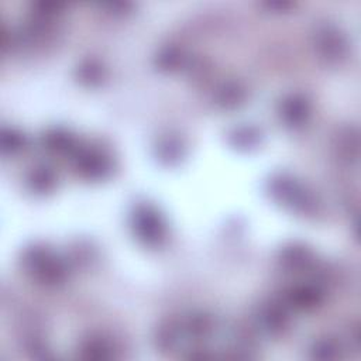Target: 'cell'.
Masks as SVG:
<instances>
[{"label": "cell", "instance_id": "obj_6", "mask_svg": "<svg viewBox=\"0 0 361 361\" xmlns=\"http://www.w3.org/2000/svg\"><path fill=\"white\" fill-rule=\"evenodd\" d=\"M257 319L259 327L268 334H279L288 326V316L281 303H268L261 307Z\"/></svg>", "mask_w": 361, "mask_h": 361}, {"label": "cell", "instance_id": "obj_12", "mask_svg": "<svg viewBox=\"0 0 361 361\" xmlns=\"http://www.w3.org/2000/svg\"><path fill=\"white\" fill-rule=\"evenodd\" d=\"M244 97V92L243 89H240L237 85H226L219 94V102L224 106V107H231L235 106L240 100H243Z\"/></svg>", "mask_w": 361, "mask_h": 361}, {"label": "cell", "instance_id": "obj_3", "mask_svg": "<svg viewBox=\"0 0 361 361\" xmlns=\"http://www.w3.org/2000/svg\"><path fill=\"white\" fill-rule=\"evenodd\" d=\"M76 168L78 171L90 179L104 178L111 168L110 157L102 148H83L76 158Z\"/></svg>", "mask_w": 361, "mask_h": 361}, {"label": "cell", "instance_id": "obj_4", "mask_svg": "<svg viewBox=\"0 0 361 361\" xmlns=\"http://www.w3.org/2000/svg\"><path fill=\"white\" fill-rule=\"evenodd\" d=\"M309 113H310V106L303 96L292 94L281 102L279 116L290 127L302 126L307 120Z\"/></svg>", "mask_w": 361, "mask_h": 361}, {"label": "cell", "instance_id": "obj_1", "mask_svg": "<svg viewBox=\"0 0 361 361\" xmlns=\"http://www.w3.org/2000/svg\"><path fill=\"white\" fill-rule=\"evenodd\" d=\"M25 262L27 269L42 283L56 285L65 278V265L47 250H31L25 257Z\"/></svg>", "mask_w": 361, "mask_h": 361}, {"label": "cell", "instance_id": "obj_13", "mask_svg": "<svg viewBox=\"0 0 361 361\" xmlns=\"http://www.w3.org/2000/svg\"><path fill=\"white\" fill-rule=\"evenodd\" d=\"M31 185L35 190H39V192L48 190L54 185V173L47 168H39L38 171L32 172Z\"/></svg>", "mask_w": 361, "mask_h": 361}, {"label": "cell", "instance_id": "obj_8", "mask_svg": "<svg viewBox=\"0 0 361 361\" xmlns=\"http://www.w3.org/2000/svg\"><path fill=\"white\" fill-rule=\"evenodd\" d=\"M79 357L86 360H104L113 357V348L110 343L102 337H92L85 340L79 348Z\"/></svg>", "mask_w": 361, "mask_h": 361}, {"label": "cell", "instance_id": "obj_11", "mask_svg": "<svg viewBox=\"0 0 361 361\" xmlns=\"http://www.w3.org/2000/svg\"><path fill=\"white\" fill-rule=\"evenodd\" d=\"M310 353L313 358L330 360L337 355V344L330 338H322L313 344Z\"/></svg>", "mask_w": 361, "mask_h": 361}, {"label": "cell", "instance_id": "obj_2", "mask_svg": "<svg viewBox=\"0 0 361 361\" xmlns=\"http://www.w3.org/2000/svg\"><path fill=\"white\" fill-rule=\"evenodd\" d=\"M133 227L138 238L148 245H159L165 240V224L151 206H140L134 212Z\"/></svg>", "mask_w": 361, "mask_h": 361}, {"label": "cell", "instance_id": "obj_10", "mask_svg": "<svg viewBox=\"0 0 361 361\" xmlns=\"http://www.w3.org/2000/svg\"><path fill=\"white\" fill-rule=\"evenodd\" d=\"M338 151L347 159H357L358 154V135L353 128H347L338 137Z\"/></svg>", "mask_w": 361, "mask_h": 361}, {"label": "cell", "instance_id": "obj_9", "mask_svg": "<svg viewBox=\"0 0 361 361\" xmlns=\"http://www.w3.org/2000/svg\"><path fill=\"white\" fill-rule=\"evenodd\" d=\"M44 142L47 144V148L55 152H66L71 151L75 147V140L65 131H51L44 138Z\"/></svg>", "mask_w": 361, "mask_h": 361}, {"label": "cell", "instance_id": "obj_7", "mask_svg": "<svg viewBox=\"0 0 361 361\" xmlns=\"http://www.w3.org/2000/svg\"><path fill=\"white\" fill-rule=\"evenodd\" d=\"M322 300V292L317 286L302 285L289 290L286 302L298 309H312Z\"/></svg>", "mask_w": 361, "mask_h": 361}, {"label": "cell", "instance_id": "obj_5", "mask_svg": "<svg viewBox=\"0 0 361 361\" xmlns=\"http://www.w3.org/2000/svg\"><path fill=\"white\" fill-rule=\"evenodd\" d=\"M316 45L323 58L329 61H338L345 51V42L341 34L333 27H323L319 31Z\"/></svg>", "mask_w": 361, "mask_h": 361}]
</instances>
